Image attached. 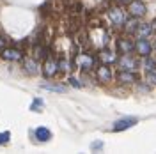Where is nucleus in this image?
Returning a JSON list of instances; mask_svg holds the SVG:
<instances>
[{
  "instance_id": "1",
  "label": "nucleus",
  "mask_w": 156,
  "mask_h": 154,
  "mask_svg": "<svg viewBox=\"0 0 156 154\" xmlns=\"http://www.w3.org/2000/svg\"><path fill=\"white\" fill-rule=\"evenodd\" d=\"M108 18H110V23L114 25V27H124V23H126V12L121 9V7H110L107 11Z\"/></svg>"
},
{
  "instance_id": "2",
  "label": "nucleus",
  "mask_w": 156,
  "mask_h": 154,
  "mask_svg": "<svg viewBox=\"0 0 156 154\" xmlns=\"http://www.w3.org/2000/svg\"><path fill=\"white\" fill-rule=\"evenodd\" d=\"M117 64H119V68L124 69V71H135L140 66V60L136 57H133L131 53H122V57L117 58Z\"/></svg>"
},
{
  "instance_id": "3",
  "label": "nucleus",
  "mask_w": 156,
  "mask_h": 154,
  "mask_svg": "<svg viewBox=\"0 0 156 154\" xmlns=\"http://www.w3.org/2000/svg\"><path fill=\"white\" fill-rule=\"evenodd\" d=\"M94 64H96V58L92 57V55H89V53H85V51L76 55V66L82 71H85V73L90 71V69L94 68Z\"/></svg>"
},
{
  "instance_id": "4",
  "label": "nucleus",
  "mask_w": 156,
  "mask_h": 154,
  "mask_svg": "<svg viewBox=\"0 0 156 154\" xmlns=\"http://www.w3.org/2000/svg\"><path fill=\"white\" fill-rule=\"evenodd\" d=\"M128 11H129V14L131 16H135V18H142L144 14H146V5H144V2H140V0H131L129 2V5H128Z\"/></svg>"
},
{
  "instance_id": "5",
  "label": "nucleus",
  "mask_w": 156,
  "mask_h": 154,
  "mask_svg": "<svg viewBox=\"0 0 156 154\" xmlns=\"http://www.w3.org/2000/svg\"><path fill=\"white\" fill-rule=\"evenodd\" d=\"M96 76L101 83H108V82H112L114 75H112V69L108 68V64H101V66L96 69Z\"/></svg>"
},
{
  "instance_id": "6",
  "label": "nucleus",
  "mask_w": 156,
  "mask_h": 154,
  "mask_svg": "<svg viewBox=\"0 0 156 154\" xmlns=\"http://www.w3.org/2000/svg\"><path fill=\"white\" fill-rule=\"evenodd\" d=\"M135 50L138 51V55H140V57H147V55L153 51V44H151L146 37H140L135 43Z\"/></svg>"
},
{
  "instance_id": "7",
  "label": "nucleus",
  "mask_w": 156,
  "mask_h": 154,
  "mask_svg": "<svg viewBox=\"0 0 156 154\" xmlns=\"http://www.w3.org/2000/svg\"><path fill=\"white\" fill-rule=\"evenodd\" d=\"M117 80L121 83H135V82H140V76L136 75L135 71H124V69H121V73L117 75Z\"/></svg>"
},
{
  "instance_id": "8",
  "label": "nucleus",
  "mask_w": 156,
  "mask_h": 154,
  "mask_svg": "<svg viewBox=\"0 0 156 154\" xmlns=\"http://www.w3.org/2000/svg\"><path fill=\"white\" fill-rule=\"evenodd\" d=\"M23 71L30 75V76H36L39 75V64L36 58H23Z\"/></svg>"
},
{
  "instance_id": "9",
  "label": "nucleus",
  "mask_w": 156,
  "mask_h": 154,
  "mask_svg": "<svg viewBox=\"0 0 156 154\" xmlns=\"http://www.w3.org/2000/svg\"><path fill=\"white\" fill-rule=\"evenodd\" d=\"M58 60H53V58H46V62H44V76H48V78H51V76H55L58 73Z\"/></svg>"
},
{
  "instance_id": "10",
  "label": "nucleus",
  "mask_w": 156,
  "mask_h": 154,
  "mask_svg": "<svg viewBox=\"0 0 156 154\" xmlns=\"http://www.w3.org/2000/svg\"><path fill=\"white\" fill-rule=\"evenodd\" d=\"M0 55L4 60H21V57H23V53L18 48H4L0 51Z\"/></svg>"
},
{
  "instance_id": "11",
  "label": "nucleus",
  "mask_w": 156,
  "mask_h": 154,
  "mask_svg": "<svg viewBox=\"0 0 156 154\" xmlns=\"http://www.w3.org/2000/svg\"><path fill=\"white\" fill-rule=\"evenodd\" d=\"M136 122H138V119H135V117H126V119H121V121H117L112 129H114V131H122V129H128V128L135 126Z\"/></svg>"
},
{
  "instance_id": "12",
  "label": "nucleus",
  "mask_w": 156,
  "mask_h": 154,
  "mask_svg": "<svg viewBox=\"0 0 156 154\" xmlns=\"http://www.w3.org/2000/svg\"><path fill=\"white\" fill-rule=\"evenodd\" d=\"M98 57H99V60H101L103 64H108V66H110V64H115V62H117V55L112 51V50H107V48L101 50Z\"/></svg>"
},
{
  "instance_id": "13",
  "label": "nucleus",
  "mask_w": 156,
  "mask_h": 154,
  "mask_svg": "<svg viewBox=\"0 0 156 154\" xmlns=\"http://www.w3.org/2000/svg\"><path fill=\"white\" fill-rule=\"evenodd\" d=\"M117 44L122 53H133V50H135V43H131L129 39H119Z\"/></svg>"
},
{
  "instance_id": "14",
  "label": "nucleus",
  "mask_w": 156,
  "mask_h": 154,
  "mask_svg": "<svg viewBox=\"0 0 156 154\" xmlns=\"http://www.w3.org/2000/svg\"><path fill=\"white\" fill-rule=\"evenodd\" d=\"M34 58H36V60L48 58V50L44 48L41 43H36V44H34Z\"/></svg>"
},
{
  "instance_id": "15",
  "label": "nucleus",
  "mask_w": 156,
  "mask_h": 154,
  "mask_svg": "<svg viewBox=\"0 0 156 154\" xmlns=\"http://www.w3.org/2000/svg\"><path fill=\"white\" fill-rule=\"evenodd\" d=\"M154 30H153V25H147V23H140L138 25V29H136V37H147V36H151Z\"/></svg>"
},
{
  "instance_id": "16",
  "label": "nucleus",
  "mask_w": 156,
  "mask_h": 154,
  "mask_svg": "<svg viewBox=\"0 0 156 154\" xmlns=\"http://www.w3.org/2000/svg\"><path fill=\"white\" fill-rule=\"evenodd\" d=\"M138 18H133L131 19H126V23H124V30H126V34H133V32H136V29H138Z\"/></svg>"
},
{
  "instance_id": "17",
  "label": "nucleus",
  "mask_w": 156,
  "mask_h": 154,
  "mask_svg": "<svg viewBox=\"0 0 156 154\" xmlns=\"http://www.w3.org/2000/svg\"><path fill=\"white\" fill-rule=\"evenodd\" d=\"M36 136H37L39 142H48L50 138H51V133H50V129H46V128H37L36 129Z\"/></svg>"
},
{
  "instance_id": "18",
  "label": "nucleus",
  "mask_w": 156,
  "mask_h": 154,
  "mask_svg": "<svg viewBox=\"0 0 156 154\" xmlns=\"http://www.w3.org/2000/svg\"><path fill=\"white\" fill-rule=\"evenodd\" d=\"M144 69H146L147 73H149V71H156V60L154 58H151L149 55L144 57Z\"/></svg>"
},
{
  "instance_id": "19",
  "label": "nucleus",
  "mask_w": 156,
  "mask_h": 154,
  "mask_svg": "<svg viewBox=\"0 0 156 154\" xmlns=\"http://www.w3.org/2000/svg\"><path fill=\"white\" fill-rule=\"evenodd\" d=\"M43 89H46V90H53V92H66V87H62V85H50V83H44Z\"/></svg>"
},
{
  "instance_id": "20",
  "label": "nucleus",
  "mask_w": 156,
  "mask_h": 154,
  "mask_svg": "<svg viewBox=\"0 0 156 154\" xmlns=\"http://www.w3.org/2000/svg\"><path fill=\"white\" fill-rule=\"evenodd\" d=\"M41 108H43V99H34V103H32V106H30V110L32 112H41Z\"/></svg>"
},
{
  "instance_id": "21",
  "label": "nucleus",
  "mask_w": 156,
  "mask_h": 154,
  "mask_svg": "<svg viewBox=\"0 0 156 154\" xmlns=\"http://www.w3.org/2000/svg\"><path fill=\"white\" fill-rule=\"evenodd\" d=\"M11 138V133L9 131H4V133H0V145H5L7 142H9Z\"/></svg>"
},
{
  "instance_id": "22",
  "label": "nucleus",
  "mask_w": 156,
  "mask_h": 154,
  "mask_svg": "<svg viewBox=\"0 0 156 154\" xmlns=\"http://www.w3.org/2000/svg\"><path fill=\"white\" fill-rule=\"evenodd\" d=\"M147 83L156 85V71H149V73H147Z\"/></svg>"
},
{
  "instance_id": "23",
  "label": "nucleus",
  "mask_w": 156,
  "mask_h": 154,
  "mask_svg": "<svg viewBox=\"0 0 156 154\" xmlns=\"http://www.w3.org/2000/svg\"><path fill=\"white\" fill-rule=\"evenodd\" d=\"M4 48H7V39H5L4 36H2V34H0V51H2Z\"/></svg>"
},
{
  "instance_id": "24",
  "label": "nucleus",
  "mask_w": 156,
  "mask_h": 154,
  "mask_svg": "<svg viewBox=\"0 0 156 154\" xmlns=\"http://www.w3.org/2000/svg\"><path fill=\"white\" fill-rule=\"evenodd\" d=\"M69 83H71L73 87H76V89L78 87H82V83H78V80H75V78H69Z\"/></svg>"
},
{
  "instance_id": "25",
  "label": "nucleus",
  "mask_w": 156,
  "mask_h": 154,
  "mask_svg": "<svg viewBox=\"0 0 156 154\" xmlns=\"http://www.w3.org/2000/svg\"><path fill=\"white\" fill-rule=\"evenodd\" d=\"M90 147H92V149H101V144L98 142V144H92V145H90Z\"/></svg>"
},
{
  "instance_id": "26",
  "label": "nucleus",
  "mask_w": 156,
  "mask_h": 154,
  "mask_svg": "<svg viewBox=\"0 0 156 154\" xmlns=\"http://www.w3.org/2000/svg\"><path fill=\"white\" fill-rule=\"evenodd\" d=\"M153 30H156V19L153 21Z\"/></svg>"
},
{
  "instance_id": "27",
  "label": "nucleus",
  "mask_w": 156,
  "mask_h": 154,
  "mask_svg": "<svg viewBox=\"0 0 156 154\" xmlns=\"http://www.w3.org/2000/svg\"><path fill=\"white\" fill-rule=\"evenodd\" d=\"M119 2H128V4H129V2H131V0H119Z\"/></svg>"
},
{
  "instance_id": "28",
  "label": "nucleus",
  "mask_w": 156,
  "mask_h": 154,
  "mask_svg": "<svg viewBox=\"0 0 156 154\" xmlns=\"http://www.w3.org/2000/svg\"><path fill=\"white\" fill-rule=\"evenodd\" d=\"M153 48H154V50H156V41H154V44H153Z\"/></svg>"
}]
</instances>
